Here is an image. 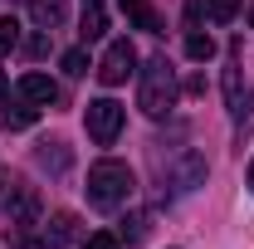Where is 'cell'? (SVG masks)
Returning <instances> with one entry per match:
<instances>
[{
  "instance_id": "1",
  "label": "cell",
  "mask_w": 254,
  "mask_h": 249,
  "mask_svg": "<svg viewBox=\"0 0 254 249\" xmlns=\"http://www.w3.org/2000/svg\"><path fill=\"white\" fill-rule=\"evenodd\" d=\"M132 190H137V176H132L127 161H118V156L93 161V171H88V205H98V210H118V205L132 200Z\"/></svg>"
},
{
  "instance_id": "2",
  "label": "cell",
  "mask_w": 254,
  "mask_h": 249,
  "mask_svg": "<svg viewBox=\"0 0 254 249\" xmlns=\"http://www.w3.org/2000/svg\"><path fill=\"white\" fill-rule=\"evenodd\" d=\"M176 68L166 59H147L142 63V78H137V108L147 113V118H166L171 108H176Z\"/></svg>"
},
{
  "instance_id": "3",
  "label": "cell",
  "mask_w": 254,
  "mask_h": 249,
  "mask_svg": "<svg viewBox=\"0 0 254 249\" xmlns=\"http://www.w3.org/2000/svg\"><path fill=\"white\" fill-rule=\"evenodd\" d=\"M123 123H127V108L113 103V98H93L83 108V127H88V137H93L98 147H113L118 132H123Z\"/></svg>"
},
{
  "instance_id": "4",
  "label": "cell",
  "mask_w": 254,
  "mask_h": 249,
  "mask_svg": "<svg viewBox=\"0 0 254 249\" xmlns=\"http://www.w3.org/2000/svg\"><path fill=\"white\" fill-rule=\"evenodd\" d=\"M132 68H137V49H132L127 39H113V44L103 49V59H98V83H103V88H118V83H127Z\"/></svg>"
},
{
  "instance_id": "5",
  "label": "cell",
  "mask_w": 254,
  "mask_h": 249,
  "mask_svg": "<svg viewBox=\"0 0 254 249\" xmlns=\"http://www.w3.org/2000/svg\"><path fill=\"white\" fill-rule=\"evenodd\" d=\"M5 215H10L15 230L44 225V200H39V190H34V186H10V195H5Z\"/></svg>"
},
{
  "instance_id": "6",
  "label": "cell",
  "mask_w": 254,
  "mask_h": 249,
  "mask_svg": "<svg viewBox=\"0 0 254 249\" xmlns=\"http://www.w3.org/2000/svg\"><path fill=\"white\" fill-rule=\"evenodd\" d=\"M220 88H225V113H230L235 123H250V118H254V88L245 83V73H240L235 63L225 68Z\"/></svg>"
},
{
  "instance_id": "7",
  "label": "cell",
  "mask_w": 254,
  "mask_h": 249,
  "mask_svg": "<svg viewBox=\"0 0 254 249\" xmlns=\"http://www.w3.org/2000/svg\"><path fill=\"white\" fill-rule=\"evenodd\" d=\"M166 181H171V190H176V195L195 190L200 181H205V156H200V152H186L176 166H171V176H166Z\"/></svg>"
},
{
  "instance_id": "8",
  "label": "cell",
  "mask_w": 254,
  "mask_h": 249,
  "mask_svg": "<svg viewBox=\"0 0 254 249\" xmlns=\"http://www.w3.org/2000/svg\"><path fill=\"white\" fill-rule=\"evenodd\" d=\"M20 98L34 103V108H49V103H59V83L49 73H25L20 78Z\"/></svg>"
},
{
  "instance_id": "9",
  "label": "cell",
  "mask_w": 254,
  "mask_h": 249,
  "mask_svg": "<svg viewBox=\"0 0 254 249\" xmlns=\"http://www.w3.org/2000/svg\"><path fill=\"white\" fill-rule=\"evenodd\" d=\"M73 240H78V215L73 210H59V215L44 225V245L49 249H68Z\"/></svg>"
},
{
  "instance_id": "10",
  "label": "cell",
  "mask_w": 254,
  "mask_h": 249,
  "mask_svg": "<svg viewBox=\"0 0 254 249\" xmlns=\"http://www.w3.org/2000/svg\"><path fill=\"white\" fill-rule=\"evenodd\" d=\"M123 10H127V20H132L137 30L161 34V20H157V10H152V0H123Z\"/></svg>"
},
{
  "instance_id": "11",
  "label": "cell",
  "mask_w": 254,
  "mask_h": 249,
  "mask_svg": "<svg viewBox=\"0 0 254 249\" xmlns=\"http://www.w3.org/2000/svg\"><path fill=\"white\" fill-rule=\"evenodd\" d=\"M147 230H152V215H147V210H137L132 220H123V230H118V240H123L127 249H137L142 240H147Z\"/></svg>"
},
{
  "instance_id": "12",
  "label": "cell",
  "mask_w": 254,
  "mask_h": 249,
  "mask_svg": "<svg viewBox=\"0 0 254 249\" xmlns=\"http://www.w3.org/2000/svg\"><path fill=\"white\" fill-rule=\"evenodd\" d=\"M34 161H39L44 171H68V161H73V156H68V147H64V142H44V147L34 152Z\"/></svg>"
},
{
  "instance_id": "13",
  "label": "cell",
  "mask_w": 254,
  "mask_h": 249,
  "mask_svg": "<svg viewBox=\"0 0 254 249\" xmlns=\"http://www.w3.org/2000/svg\"><path fill=\"white\" fill-rule=\"evenodd\" d=\"M186 54H190L195 63H205L210 54H215V39H210V34H200V30H190V34H186Z\"/></svg>"
},
{
  "instance_id": "14",
  "label": "cell",
  "mask_w": 254,
  "mask_h": 249,
  "mask_svg": "<svg viewBox=\"0 0 254 249\" xmlns=\"http://www.w3.org/2000/svg\"><path fill=\"white\" fill-rule=\"evenodd\" d=\"M64 10H68L64 0H34V20H39V25H49V30L64 20Z\"/></svg>"
},
{
  "instance_id": "15",
  "label": "cell",
  "mask_w": 254,
  "mask_h": 249,
  "mask_svg": "<svg viewBox=\"0 0 254 249\" xmlns=\"http://www.w3.org/2000/svg\"><path fill=\"white\" fill-rule=\"evenodd\" d=\"M108 30V15H103V5H88V10H83V39H98V34Z\"/></svg>"
},
{
  "instance_id": "16",
  "label": "cell",
  "mask_w": 254,
  "mask_h": 249,
  "mask_svg": "<svg viewBox=\"0 0 254 249\" xmlns=\"http://www.w3.org/2000/svg\"><path fill=\"white\" fill-rule=\"evenodd\" d=\"M5 127H10V132H25V127H34V108H15V113L5 108Z\"/></svg>"
},
{
  "instance_id": "17",
  "label": "cell",
  "mask_w": 254,
  "mask_h": 249,
  "mask_svg": "<svg viewBox=\"0 0 254 249\" xmlns=\"http://www.w3.org/2000/svg\"><path fill=\"white\" fill-rule=\"evenodd\" d=\"M83 249H123V240L108 230H93V235H83Z\"/></svg>"
},
{
  "instance_id": "18",
  "label": "cell",
  "mask_w": 254,
  "mask_h": 249,
  "mask_svg": "<svg viewBox=\"0 0 254 249\" xmlns=\"http://www.w3.org/2000/svg\"><path fill=\"white\" fill-rule=\"evenodd\" d=\"M15 44H20V25H15V20H0V59H5Z\"/></svg>"
},
{
  "instance_id": "19",
  "label": "cell",
  "mask_w": 254,
  "mask_h": 249,
  "mask_svg": "<svg viewBox=\"0 0 254 249\" xmlns=\"http://www.w3.org/2000/svg\"><path fill=\"white\" fill-rule=\"evenodd\" d=\"M64 73H73V78L88 73V49H68V54H64Z\"/></svg>"
},
{
  "instance_id": "20",
  "label": "cell",
  "mask_w": 254,
  "mask_h": 249,
  "mask_svg": "<svg viewBox=\"0 0 254 249\" xmlns=\"http://www.w3.org/2000/svg\"><path fill=\"white\" fill-rule=\"evenodd\" d=\"M205 10L225 25V20H235V15H240V0H205Z\"/></svg>"
},
{
  "instance_id": "21",
  "label": "cell",
  "mask_w": 254,
  "mask_h": 249,
  "mask_svg": "<svg viewBox=\"0 0 254 249\" xmlns=\"http://www.w3.org/2000/svg\"><path fill=\"white\" fill-rule=\"evenodd\" d=\"M200 10H205V0H190V5H186V25H190V30L200 25Z\"/></svg>"
},
{
  "instance_id": "22",
  "label": "cell",
  "mask_w": 254,
  "mask_h": 249,
  "mask_svg": "<svg viewBox=\"0 0 254 249\" xmlns=\"http://www.w3.org/2000/svg\"><path fill=\"white\" fill-rule=\"evenodd\" d=\"M0 108H10V88H5V78H0Z\"/></svg>"
},
{
  "instance_id": "23",
  "label": "cell",
  "mask_w": 254,
  "mask_h": 249,
  "mask_svg": "<svg viewBox=\"0 0 254 249\" xmlns=\"http://www.w3.org/2000/svg\"><path fill=\"white\" fill-rule=\"evenodd\" d=\"M245 186H250V195H254V161H250V171H245Z\"/></svg>"
}]
</instances>
